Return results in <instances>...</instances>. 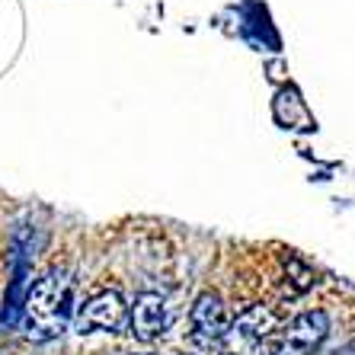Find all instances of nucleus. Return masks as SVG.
Returning a JSON list of instances; mask_svg holds the SVG:
<instances>
[{"label": "nucleus", "mask_w": 355, "mask_h": 355, "mask_svg": "<svg viewBox=\"0 0 355 355\" xmlns=\"http://www.w3.org/2000/svg\"><path fill=\"white\" fill-rule=\"evenodd\" d=\"M74 317V279L64 269H51L35 282L23 301V327L29 339H55Z\"/></svg>", "instance_id": "1"}, {"label": "nucleus", "mask_w": 355, "mask_h": 355, "mask_svg": "<svg viewBox=\"0 0 355 355\" xmlns=\"http://www.w3.org/2000/svg\"><path fill=\"white\" fill-rule=\"evenodd\" d=\"M275 330V314L266 307H250L224 333L227 355H266L263 343Z\"/></svg>", "instance_id": "2"}, {"label": "nucleus", "mask_w": 355, "mask_h": 355, "mask_svg": "<svg viewBox=\"0 0 355 355\" xmlns=\"http://www.w3.org/2000/svg\"><path fill=\"white\" fill-rule=\"evenodd\" d=\"M327 330H330L327 314L323 311H307V314L291 320V327L282 333V339L272 346L269 355H311L327 339Z\"/></svg>", "instance_id": "3"}, {"label": "nucleus", "mask_w": 355, "mask_h": 355, "mask_svg": "<svg viewBox=\"0 0 355 355\" xmlns=\"http://www.w3.org/2000/svg\"><path fill=\"white\" fill-rule=\"evenodd\" d=\"M128 320V307H125L122 295L119 291H103V295H93L87 304L80 307L77 314V333H116L125 327Z\"/></svg>", "instance_id": "4"}, {"label": "nucleus", "mask_w": 355, "mask_h": 355, "mask_svg": "<svg viewBox=\"0 0 355 355\" xmlns=\"http://www.w3.org/2000/svg\"><path fill=\"white\" fill-rule=\"evenodd\" d=\"M189 323H192V339H196L198 346H215V343H221L224 333H227V311H224L221 297L211 295V291L198 295L196 304H192Z\"/></svg>", "instance_id": "5"}, {"label": "nucleus", "mask_w": 355, "mask_h": 355, "mask_svg": "<svg viewBox=\"0 0 355 355\" xmlns=\"http://www.w3.org/2000/svg\"><path fill=\"white\" fill-rule=\"evenodd\" d=\"M166 330V301L157 291H144L135 297L132 307V333L141 343H150Z\"/></svg>", "instance_id": "6"}, {"label": "nucleus", "mask_w": 355, "mask_h": 355, "mask_svg": "<svg viewBox=\"0 0 355 355\" xmlns=\"http://www.w3.org/2000/svg\"><path fill=\"white\" fill-rule=\"evenodd\" d=\"M336 355H355V343H352V346H346V349H339Z\"/></svg>", "instance_id": "7"}, {"label": "nucleus", "mask_w": 355, "mask_h": 355, "mask_svg": "<svg viewBox=\"0 0 355 355\" xmlns=\"http://www.w3.org/2000/svg\"><path fill=\"white\" fill-rule=\"evenodd\" d=\"M148 355H154V352H148Z\"/></svg>", "instance_id": "8"}]
</instances>
